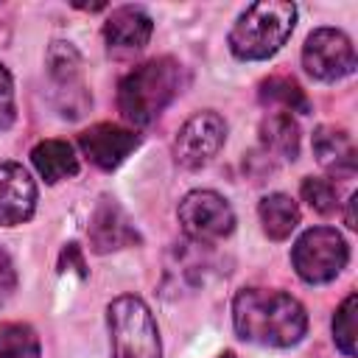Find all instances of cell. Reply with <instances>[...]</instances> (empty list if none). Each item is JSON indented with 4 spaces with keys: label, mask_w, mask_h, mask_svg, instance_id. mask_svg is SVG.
I'll use <instances>...</instances> for the list:
<instances>
[{
    "label": "cell",
    "mask_w": 358,
    "mask_h": 358,
    "mask_svg": "<svg viewBox=\"0 0 358 358\" xmlns=\"http://www.w3.org/2000/svg\"><path fill=\"white\" fill-rule=\"evenodd\" d=\"M232 324L249 344L285 350L308 333V313L296 296L280 288H241L232 299Z\"/></svg>",
    "instance_id": "cell-1"
},
{
    "label": "cell",
    "mask_w": 358,
    "mask_h": 358,
    "mask_svg": "<svg viewBox=\"0 0 358 358\" xmlns=\"http://www.w3.org/2000/svg\"><path fill=\"white\" fill-rule=\"evenodd\" d=\"M182 64L171 56H157L129 70L117 84V109L134 126L154 123L179 95Z\"/></svg>",
    "instance_id": "cell-2"
},
{
    "label": "cell",
    "mask_w": 358,
    "mask_h": 358,
    "mask_svg": "<svg viewBox=\"0 0 358 358\" xmlns=\"http://www.w3.org/2000/svg\"><path fill=\"white\" fill-rule=\"evenodd\" d=\"M296 25V6L288 0H260L246 6L229 28V53L241 62L271 59Z\"/></svg>",
    "instance_id": "cell-3"
},
{
    "label": "cell",
    "mask_w": 358,
    "mask_h": 358,
    "mask_svg": "<svg viewBox=\"0 0 358 358\" xmlns=\"http://www.w3.org/2000/svg\"><path fill=\"white\" fill-rule=\"evenodd\" d=\"M106 327L112 358H162L157 319L140 296H115L106 305Z\"/></svg>",
    "instance_id": "cell-4"
},
{
    "label": "cell",
    "mask_w": 358,
    "mask_h": 358,
    "mask_svg": "<svg viewBox=\"0 0 358 358\" xmlns=\"http://www.w3.org/2000/svg\"><path fill=\"white\" fill-rule=\"evenodd\" d=\"M347 260H350V246H347L344 235L333 227L305 229L291 249L294 271L308 285H324V282L336 280L344 271Z\"/></svg>",
    "instance_id": "cell-5"
},
{
    "label": "cell",
    "mask_w": 358,
    "mask_h": 358,
    "mask_svg": "<svg viewBox=\"0 0 358 358\" xmlns=\"http://www.w3.org/2000/svg\"><path fill=\"white\" fill-rule=\"evenodd\" d=\"M176 215L182 224V232L199 246L218 243L229 238L235 229V210L215 190H190L179 201Z\"/></svg>",
    "instance_id": "cell-6"
},
{
    "label": "cell",
    "mask_w": 358,
    "mask_h": 358,
    "mask_svg": "<svg viewBox=\"0 0 358 358\" xmlns=\"http://www.w3.org/2000/svg\"><path fill=\"white\" fill-rule=\"evenodd\" d=\"M302 67L316 81H338L355 70L352 39L341 28H316L302 45Z\"/></svg>",
    "instance_id": "cell-7"
},
{
    "label": "cell",
    "mask_w": 358,
    "mask_h": 358,
    "mask_svg": "<svg viewBox=\"0 0 358 358\" xmlns=\"http://www.w3.org/2000/svg\"><path fill=\"white\" fill-rule=\"evenodd\" d=\"M48 76L53 84V101L62 117H81L90 106V92L81 76V56L70 42H53L48 48Z\"/></svg>",
    "instance_id": "cell-8"
},
{
    "label": "cell",
    "mask_w": 358,
    "mask_h": 358,
    "mask_svg": "<svg viewBox=\"0 0 358 358\" xmlns=\"http://www.w3.org/2000/svg\"><path fill=\"white\" fill-rule=\"evenodd\" d=\"M224 140H227L224 117L213 109L196 112L182 123V129L173 137V159L179 168L187 171L204 168L224 148Z\"/></svg>",
    "instance_id": "cell-9"
},
{
    "label": "cell",
    "mask_w": 358,
    "mask_h": 358,
    "mask_svg": "<svg viewBox=\"0 0 358 358\" xmlns=\"http://www.w3.org/2000/svg\"><path fill=\"white\" fill-rule=\"evenodd\" d=\"M154 34V20L140 6H117L103 22V42L109 56L129 59L140 53Z\"/></svg>",
    "instance_id": "cell-10"
},
{
    "label": "cell",
    "mask_w": 358,
    "mask_h": 358,
    "mask_svg": "<svg viewBox=\"0 0 358 358\" xmlns=\"http://www.w3.org/2000/svg\"><path fill=\"white\" fill-rule=\"evenodd\" d=\"M137 145H140V134L126 126H115V123H98L78 134V148L101 171L120 168Z\"/></svg>",
    "instance_id": "cell-11"
},
{
    "label": "cell",
    "mask_w": 358,
    "mask_h": 358,
    "mask_svg": "<svg viewBox=\"0 0 358 358\" xmlns=\"http://www.w3.org/2000/svg\"><path fill=\"white\" fill-rule=\"evenodd\" d=\"M140 243V232L134 227V221L129 218V213L112 199V196H101L92 218H90V246L98 255L106 252H117L126 246Z\"/></svg>",
    "instance_id": "cell-12"
},
{
    "label": "cell",
    "mask_w": 358,
    "mask_h": 358,
    "mask_svg": "<svg viewBox=\"0 0 358 358\" xmlns=\"http://www.w3.org/2000/svg\"><path fill=\"white\" fill-rule=\"evenodd\" d=\"M36 213V182L20 162H0V227H20Z\"/></svg>",
    "instance_id": "cell-13"
},
{
    "label": "cell",
    "mask_w": 358,
    "mask_h": 358,
    "mask_svg": "<svg viewBox=\"0 0 358 358\" xmlns=\"http://www.w3.org/2000/svg\"><path fill=\"white\" fill-rule=\"evenodd\" d=\"M313 154H316L319 165H324L336 176L355 171V148L344 129L319 126L313 131Z\"/></svg>",
    "instance_id": "cell-14"
},
{
    "label": "cell",
    "mask_w": 358,
    "mask_h": 358,
    "mask_svg": "<svg viewBox=\"0 0 358 358\" xmlns=\"http://www.w3.org/2000/svg\"><path fill=\"white\" fill-rule=\"evenodd\" d=\"M31 162L48 185L78 173V157L67 140H42L31 148Z\"/></svg>",
    "instance_id": "cell-15"
},
{
    "label": "cell",
    "mask_w": 358,
    "mask_h": 358,
    "mask_svg": "<svg viewBox=\"0 0 358 358\" xmlns=\"http://www.w3.org/2000/svg\"><path fill=\"white\" fill-rule=\"evenodd\" d=\"M260 145L274 159H296L299 154V126L291 112H268L260 123Z\"/></svg>",
    "instance_id": "cell-16"
},
{
    "label": "cell",
    "mask_w": 358,
    "mask_h": 358,
    "mask_svg": "<svg viewBox=\"0 0 358 358\" xmlns=\"http://www.w3.org/2000/svg\"><path fill=\"white\" fill-rule=\"evenodd\" d=\"M257 215H260L263 232L271 241H285L299 227V207L285 193H266L257 204Z\"/></svg>",
    "instance_id": "cell-17"
},
{
    "label": "cell",
    "mask_w": 358,
    "mask_h": 358,
    "mask_svg": "<svg viewBox=\"0 0 358 358\" xmlns=\"http://www.w3.org/2000/svg\"><path fill=\"white\" fill-rule=\"evenodd\" d=\"M0 358H42L36 330L22 322H3L0 324Z\"/></svg>",
    "instance_id": "cell-18"
},
{
    "label": "cell",
    "mask_w": 358,
    "mask_h": 358,
    "mask_svg": "<svg viewBox=\"0 0 358 358\" xmlns=\"http://www.w3.org/2000/svg\"><path fill=\"white\" fill-rule=\"evenodd\" d=\"M260 101L263 103H277L280 112H299V115L310 112V103H308L302 87L296 81L280 78V76H271L260 84Z\"/></svg>",
    "instance_id": "cell-19"
},
{
    "label": "cell",
    "mask_w": 358,
    "mask_h": 358,
    "mask_svg": "<svg viewBox=\"0 0 358 358\" xmlns=\"http://www.w3.org/2000/svg\"><path fill=\"white\" fill-rule=\"evenodd\" d=\"M299 193L308 201V207L322 215H330L338 207V187L324 176H305L299 185Z\"/></svg>",
    "instance_id": "cell-20"
},
{
    "label": "cell",
    "mask_w": 358,
    "mask_h": 358,
    "mask_svg": "<svg viewBox=\"0 0 358 358\" xmlns=\"http://www.w3.org/2000/svg\"><path fill=\"white\" fill-rule=\"evenodd\" d=\"M355 308H358V296L347 294V299L338 305L333 316V341L347 358L355 355Z\"/></svg>",
    "instance_id": "cell-21"
},
{
    "label": "cell",
    "mask_w": 358,
    "mask_h": 358,
    "mask_svg": "<svg viewBox=\"0 0 358 358\" xmlns=\"http://www.w3.org/2000/svg\"><path fill=\"white\" fill-rule=\"evenodd\" d=\"M17 120V103H14V78L6 64H0V131L11 129Z\"/></svg>",
    "instance_id": "cell-22"
},
{
    "label": "cell",
    "mask_w": 358,
    "mask_h": 358,
    "mask_svg": "<svg viewBox=\"0 0 358 358\" xmlns=\"http://www.w3.org/2000/svg\"><path fill=\"white\" fill-rule=\"evenodd\" d=\"M17 291V268L6 249H0V308L14 296Z\"/></svg>",
    "instance_id": "cell-23"
},
{
    "label": "cell",
    "mask_w": 358,
    "mask_h": 358,
    "mask_svg": "<svg viewBox=\"0 0 358 358\" xmlns=\"http://www.w3.org/2000/svg\"><path fill=\"white\" fill-rule=\"evenodd\" d=\"M62 268L67 266H76V271H78V277H87V266H84V257H81V249H78V243H67L64 249H62V263H59Z\"/></svg>",
    "instance_id": "cell-24"
},
{
    "label": "cell",
    "mask_w": 358,
    "mask_h": 358,
    "mask_svg": "<svg viewBox=\"0 0 358 358\" xmlns=\"http://www.w3.org/2000/svg\"><path fill=\"white\" fill-rule=\"evenodd\" d=\"M355 201H358V193H352V196H350V201H347V218H344V221H347V227H350V229H355V227H358V224H355Z\"/></svg>",
    "instance_id": "cell-25"
},
{
    "label": "cell",
    "mask_w": 358,
    "mask_h": 358,
    "mask_svg": "<svg viewBox=\"0 0 358 358\" xmlns=\"http://www.w3.org/2000/svg\"><path fill=\"white\" fill-rule=\"evenodd\" d=\"M218 358H238V355H235V352H232V350H227V352H221V355H218Z\"/></svg>",
    "instance_id": "cell-26"
}]
</instances>
